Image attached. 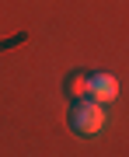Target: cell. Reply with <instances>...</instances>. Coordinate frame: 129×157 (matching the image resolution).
Segmentation results:
<instances>
[{
	"mask_svg": "<svg viewBox=\"0 0 129 157\" xmlns=\"http://www.w3.org/2000/svg\"><path fill=\"white\" fill-rule=\"evenodd\" d=\"M105 126V108H101V101H84V98H77L73 101V112H70V129L73 133H98V129Z\"/></svg>",
	"mask_w": 129,
	"mask_h": 157,
	"instance_id": "1",
	"label": "cell"
},
{
	"mask_svg": "<svg viewBox=\"0 0 129 157\" xmlns=\"http://www.w3.org/2000/svg\"><path fill=\"white\" fill-rule=\"evenodd\" d=\"M87 94H94L98 101H112L119 94V84H115V77L112 73H87Z\"/></svg>",
	"mask_w": 129,
	"mask_h": 157,
	"instance_id": "2",
	"label": "cell"
},
{
	"mask_svg": "<svg viewBox=\"0 0 129 157\" xmlns=\"http://www.w3.org/2000/svg\"><path fill=\"white\" fill-rule=\"evenodd\" d=\"M63 91H66L70 98H84V94H87V73H70Z\"/></svg>",
	"mask_w": 129,
	"mask_h": 157,
	"instance_id": "3",
	"label": "cell"
}]
</instances>
